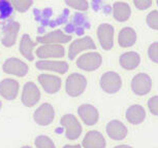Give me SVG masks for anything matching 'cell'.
<instances>
[{
	"label": "cell",
	"instance_id": "cell-1",
	"mask_svg": "<svg viewBox=\"0 0 158 148\" xmlns=\"http://www.w3.org/2000/svg\"><path fill=\"white\" fill-rule=\"evenodd\" d=\"M87 78L83 74L80 73H71L68 75L65 81V91L69 97L76 98L84 93L87 88Z\"/></svg>",
	"mask_w": 158,
	"mask_h": 148
},
{
	"label": "cell",
	"instance_id": "cell-2",
	"mask_svg": "<svg viewBox=\"0 0 158 148\" xmlns=\"http://www.w3.org/2000/svg\"><path fill=\"white\" fill-rule=\"evenodd\" d=\"M60 125L61 127H63L65 137L68 140L74 141L81 137L83 128L82 125L80 123L79 119L76 117V115L71 113L64 114L60 119Z\"/></svg>",
	"mask_w": 158,
	"mask_h": 148
},
{
	"label": "cell",
	"instance_id": "cell-3",
	"mask_svg": "<svg viewBox=\"0 0 158 148\" xmlns=\"http://www.w3.org/2000/svg\"><path fill=\"white\" fill-rule=\"evenodd\" d=\"M100 88L104 93L114 95L122 88V78L115 71H108L103 73L99 81Z\"/></svg>",
	"mask_w": 158,
	"mask_h": 148
},
{
	"label": "cell",
	"instance_id": "cell-4",
	"mask_svg": "<svg viewBox=\"0 0 158 148\" xmlns=\"http://www.w3.org/2000/svg\"><path fill=\"white\" fill-rule=\"evenodd\" d=\"M101 64H102V58L97 52H90L82 55L81 57L77 58V66L81 70L87 72H92L99 69Z\"/></svg>",
	"mask_w": 158,
	"mask_h": 148
},
{
	"label": "cell",
	"instance_id": "cell-5",
	"mask_svg": "<svg viewBox=\"0 0 158 148\" xmlns=\"http://www.w3.org/2000/svg\"><path fill=\"white\" fill-rule=\"evenodd\" d=\"M55 119V109L50 103H43L33 113V120L40 127H48Z\"/></svg>",
	"mask_w": 158,
	"mask_h": 148
},
{
	"label": "cell",
	"instance_id": "cell-6",
	"mask_svg": "<svg viewBox=\"0 0 158 148\" xmlns=\"http://www.w3.org/2000/svg\"><path fill=\"white\" fill-rule=\"evenodd\" d=\"M131 90L136 96H146L151 92L152 79L147 73H138L131 79Z\"/></svg>",
	"mask_w": 158,
	"mask_h": 148
},
{
	"label": "cell",
	"instance_id": "cell-7",
	"mask_svg": "<svg viewBox=\"0 0 158 148\" xmlns=\"http://www.w3.org/2000/svg\"><path fill=\"white\" fill-rule=\"evenodd\" d=\"M114 35L115 29L108 23H103L97 28V38L100 46L104 51H111L114 46Z\"/></svg>",
	"mask_w": 158,
	"mask_h": 148
},
{
	"label": "cell",
	"instance_id": "cell-8",
	"mask_svg": "<svg viewBox=\"0 0 158 148\" xmlns=\"http://www.w3.org/2000/svg\"><path fill=\"white\" fill-rule=\"evenodd\" d=\"M21 100L26 107H33L40 102V91L33 81H28L24 84Z\"/></svg>",
	"mask_w": 158,
	"mask_h": 148
},
{
	"label": "cell",
	"instance_id": "cell-9",
	"mask_svg": "<svg viewBox=\"0 0 158 148\" xmlns=\"http://www.w3.org/2000/svg\"><path fill=\"white\" fill-rule=\"evenodd\" d=\"M2 70L6 74L18 76V77H24L28 73L29 67L22 60H19L17 58H10L3 63Z\"/></svg>",
	"mask_w": 158,
	"mask_h": 148
},
{
	"label": "cell",
	"instance_id": "cell-10",
	"mask_svg": "<svg viewBox=\"0 0 158 148\" xmlns=\"http://www.w3.org/2000/svg\"><path fill=\"white\" fill-rule=\"evenodd\" d=\"M88 49H96V44L94 43L93 39L90 36L79 38L70 44L69 49H68V58L70 60H73L79 54Z\"/></svg>",
	"mask_w": 158,
	"mask_h": 148
},
{
	"label": "cell",
	"instance_id": "cell-11",
	"mask_svg": "<svg viewBox=\"0 0 158 148\" xmlns=\"http://www.w3.org/2000/svg\"><path fill=\"white\" fill-rule=\"evenodd\" d=\"M77 114L86 126L92 127L99 120V112L97 108L91 104H82L77 108Z\"/></svg>",
	"mask_w": 158,
	"mask_h": 148
},
{
	"label": "cell",
	"instance_id": "cell-12",
	"mask_svg": "<svg viewBox=\"0 0 158 148\" xmlns=\"http://www.w3.org/2000/svg\"><path fill=\"white\" fill-rule=\"evenodd\" d=\"M106 132L109 138H111L114 141L124 140L128 135L127 127L118 119H113L109 121L106 127Z\"/></svg>",
	"mask_w": 158,
	"mask_h": 148
},
{
	"label": "cell",
	"instance_id": "cell-13",
	"mask_svg": "<svg viewBox=\"0 0 158 148\" xmlns=\"http://www.w3.org/2000/svg\"><path fill=\"white\" fill-rule=\"evenodd\" d=\"M65 55V49L60 44H43L36 49V56L41 60L62 58Z\"/></svg>",
	"mask_w": 158,
	"mask_h": 148
},
{
	"label": "cell",
	"instance_id": "cell-14",
	"mask_svg": "<svg viewBox=\"0 0 158 148\" xmlns=\"http://www.w3.org/2000/svg\"><path fill=\"white\" fill-rule=\"evenodd\" d=\"M20 85L16 79L5 78L0 81V96L7 101L17 99L19 95Z\"/></svg>",
	"mask_w": 158,
	"mask_h": 148
},
{
	"label": "cell",
	"instance_id": "cell-15",
	"mask_svg": "<svg viewBox=\"0 0 158 148\" xmlns=\"http://www.w3.org/2000/svg\"><path fill=\"white\" fill-rule=\"evenodd\" d=\"M38 82L47 94L53 95L60 91L61 88V79L56 75L51 74H40L38 76Z\"/></svg>",
	"mask_w": 158,
	"mask_h": 148
},
{
	"label": "cell",
	"instance_id": "cell-16",
	"mask_svg": "<svg viewBox=\"0 0 158 148\" xmlns=\"http://www.w3.org/2000/svg\"><path fill=\"white\" fill-rule=\"evenodd\" d=\"M83 148H106V141L104 136L98 131H89L86 133L82 141Z\"/></svg>",
	"mask_w": 158,
	"mask_h": 148
},
{
	"label": "cell",
	"instance_id": "cell-17",
	"mask_svg": "<svg viewBox=\"0 0 158 148\" xmlns=\"http://www.w3.org/2000/svg\"><path fill=\"white\" fill-rule=\"evenodd\" d=\"M35 67L41 71H53L59 74H65L68 71V64L65 61L40 60L36 62Z\"/></svg>",
	"mask_w": 158,
	"mask_h": 148
},
{
	"label": "cell",
	"instance_id": "cell-18",
	"mask_svg": "<svg viewBox=\"0 0 158 148\" xmlns=\"http://www.w3.org/2000/svg\"><path fill=\"white\" fill-rule=\"evenodd\" d=\"M19 30H20V24L18 22L8 23L4 27L3 32H2L1 43L6 47L14 46L17 41Z\"/></svg>",
	"mask_w": 158,
	"mask_h": 148
},
{
	"label": "cell",
	"instance_id": "cell-19",
	"mask_svg": "<svg viewBox=\"0 0 158 148\" xmlns=\"http://www.w3.org/2000/svg\"><path fill=\"white\" fill-rule=\"evenodd\" d=\"M70 40H71L70 35L65 34L61 30H56L50 32V33L44 35V36L37 37L36 42L43 44H61V43H67Z\"/></svg>",
	"mask_w": 158,
	"mask_h": 148
},
{
	"label": "cell",
	"instance_id": "cell-20",
	"mask_svg": "<svg viewBox=\"0 0 158 148\" xmlns=\"http://www.w3.org/2000/svg\"><path fill=\"white\" fill-rule=\"evenodd\" d=\"M146 115L147 114H146L145 108L139 104L130 105L125 112V117H126L128 123L135 126L144 123V120L146 119Z\"/></svg>",
	"mask_w": 158,
	"mask_h": 148
},
{
	"label": "cell",
	"instance_id": "cell-21",
	"mask_svg": "<svg viewBox=\"0 0 158 148\" xmlns=\"http://www.w3.org/2000/svg\"><path fill=\"white\" fill-rule=\"evenodd\" d=\"M139 64H141V56L139 53L130 51L121 55L120 65L124 70H135L139 66Z\"/></svg>",
	"mask_w": 158,
	"mask_h": 148
},
{
	"label": "cell",
	"instance_id": "cell-22",
	"mask_svg": "<svg viewBox=\"0 0 158 148\" xmlns=\"http://www.w3.org/2000/svg\"><path fill=\"white\" fill-rule=\"evenodd\" d=\"M138 40V35L133 28L131 27H124L119 32L118 35V43L119 45L123 49L133 46Z\"/></svg>",
	"mask_w": 158,
	"mask_h": 148
},
{
	"label": "cell",
	"instance_id": "cell-23",
	"mask_svg": "<svg viewBox=\"0 0 158 148\" xmlns=\"http://www.w3.org/2000/svg\"><path fill=\"white\" fill-rule=\"evenodd\" d=\"M113 17L119 23H124L130 19L131 8L129 4L123 1H117L113 5Z\"/></svg>",
	"mask_w": 158,
	"mask_h": 148
},
{
	"label": "cell",
	"instance_id": "cell-24",
	"mask_svg": "<svg viewBox=\"0 0 158 148\" xmlns=\"http://www.w3.org/2000/svg\"><path fill=\"white\" fill-rule=\"evenodd\" d=\"M36 45V42H34L31 39V37L28 34H24L22 38H21L20 42V52L22 56L25 59H27L28 61H33L34 56H33V49Z\"/></svg>",
	"mask_w": 158,
	"mask_h": 148
},
{
	"label": "cell",
	"instance_id": "cell-25",
	"mask_svg": "<svg viewBox=\"0 0 158 148\" xmlns=\"http://www.w3.org/2000/svg\"><path fill=\"white\" fill-rule=\"evenodd\" d=\"M34 145L36 148H56L54 141L47 135H40L35 138Z\"/></svg>",
	"mask_w": 158,
	"mask_h": 148
},
{
	"label": "cell",
	"instance_id": "cell-26",
	"mask_svg": "<svg viewBox=\"0 0 158 148\" xmlns=\"http://www.w3.org/2000/svg\"><path fill=\"white\" fill-rule=\"evenodd\" d=\"M14 8L19 11V13H25L31 7L33 1L32 0H8Z\"/></svg>",
	"mask_w": 158,
	"mask_h": 148
},
{
	"label": "cell",
	"instance_id": "cell-27",
	"mask_svg": "<svg viewBox=\"0 0 158 148\" xmlns=\"http://www.w3.org/2000/svg\"><path fill=\"white\" fill-rule=\"evenodd\" d=\"M65 3L67 6L80 11H86L89 8L87 0H65Z\"/></svg>",
	"mask_w": 158,
	"mask_h": 148
},
{
	"label": "cell",
	"instance_id": "cell-28",
	"mask_svg": "<svg viewBox=\"0 0 158 148\" xmlns=\"http://www.w3.org/2000/svg\"><path fill=\"white\" fill-rule=\"evenodd\" d=\"M13 5L8 0H0V18L6 19L13 14Z\"/></svg>",
	"mask_w": 158,
	"mask_h": 148
},
{
	"label": "cell",
	"instance_id": "cell-29",
	"mask_svg": "<svg viewBox=\"0 0 158 148\" xmlns=\"http://www.w3.org/2000/svg\"><path fill=\"white\" fill-rule=\"evenodd\" d=\"M147 26L152 30H158V10L150 11L146 17Z\"/></svg>",
	"mask_w": 158,
	"mask_h": 148
},
{
	"label": "cell",
	"instance_id": "cell-30",
	"mask_svg": "<svg viewBox=\"0 0 158 148\" xmlns=\"http://www.w3.org/2000/svg\"><path fill=\"white\" fill-rule=\"evenodd\" d=\"M148 56L149 59L154 62V63L158 64V41L152 42L148 47Z\"/></svg>",
	"mask_w": 158,
	"mask_h": 148
},
{
	"label": "cell",
	"instance_id": "cell-31",
	"mask_svg": "<svg viewBox=\"0 0 158 148\" xmlns=\"http://www.w3.org/2000/svg\"><path fill=\"white\" fill-rule=\"evenodd\" d=\"M147 106H148L149 111H150L152 114L155 115V116H158V95L151 97L150 99L148 100Z\"/></svg>",
	"mask_w": 158,
	"mask_h": 148
},
{
	"label": "cell",
	"instance_id": "cell-32",
	"mask_svg": "<svg viewBox=\"0 0 158 148\" xmlns=\"http://www.w3.org/2000/svg\"><path fill=\"white\" fill-rule=\"evenodd\" d=\"M153 0H133V4L139 10H146L151 7Z\"/></svg>",
	"mask_w": 158,
	"mask_h": 148
},
{
	"label": "cell",
	"instance_id": "cell-33",
	"mask_svg": "<svg viewBox=\"0 0 158 148\" xmlns=\"http://www.w3.org/2000/svg\"><path fill=\"white\" fill-rule=\"evenodd\" d=\"M63 148H83V147H82V145H80V144H74V145L66 144V145H64Z\"/></svg>",
	"mask_w": 158,
	"mask_h": 148
},
{
	"label": "cell",
	"instance_id": "cell-34",
	"mask_svg": "<svg viewBox=\"0 0 158 148\" xmlns=\"http://www.w3.org/2000/svg\"><path fill=\"white\" fill-rule=\"evenodd\" d=\"M114 148H133V147H132V146H130V145L121 144V145H117V146H115Z\"/></svg>",
	"mask_w": 158,
	"mask_h": 148
},
{
	"label": "cell",
	"instance_id": "cell-35",
	"mask_svg": "<svg viewBox=\"0 0 158 148\" xmlns=\"http://www.w3.org/2000/svg\"><path fill=\"white\" fill-rule=\"evenodd\" d=\"M21 148H32L31 146H28V145H24V146H22Z\"/></svg>",
	"mask_w": 158,
	"mask_h": 148
},
{
	"label": "cell",
	"instance_id": "cell-36",
	"mask_svg": "<svg viewBox=\"0 0 158 148\" xmlns=\"http://www.w3.org/2000/svg\"><path fill=\"white\" fill-rule=\"evenodd\" d=\"M1 107H2V103H1V101H0V110H1Z\"/></svg>",
	"mask_w": 158,
	"mask_h": 148
},
{
	"label": "cell",
	"instance_id": "cell-37",
	"mask_svg": "<svg viewBox=\"0 0 158 148\" xmlns=\"http://www.w3.org/2000/svg\"><path fill=\"white\" fill-rule=\"evenodd\" d=\"M156 3H157V6H158V0H156Z\"/></svg>",
	"mask_w": 158,
	"mask_h": 148
}]
</instances>
